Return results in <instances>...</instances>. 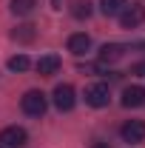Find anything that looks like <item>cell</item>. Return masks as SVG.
I'll return each mask as SVG.
<instances>
[{
    "label": "cell",
    "instance_id": "4fadbf2b",
    "mask_svg": "<svg viewBox=\"0 0 145 148\" xmlns=\"http://www.w3.org/2000/svg\"><path fill=\"white\" fill-rule=\"evenodd\" d=\"M12 37L20 40V43H29V40L34 37V26H17V29L12 32Z\"/></svg>",
    "mask_w": 145,
    "mask_h": 148
},
{
    "label": "cell",
    "instance_id": "ba28073f",
    "mask_svg": "<svg viewBox=\"0 0 145 148\" xmlns=\"http://www.w3.org/2000/svg\"><path fill=\"white\" fill-rule=\"evenodd\" d=\"M68 51L77 54V57L88 54V51H91V37L83 34V32H80V34H71V37H68Z\"/></svg>",
    "mask_w": 145,
    "mask_h": 148
},
{
    "label": "cell",
    "instance_id": "5b68a950",
    "mask_svg": "<svg viewBox=\"0 0 145 148\" xmlns=\"http://www.w3.org/2000/svg\"><path fill=\"white\" fill-rule=\"evenodd\" d=\"M51 100H54V108H57V111H71V108H74V103H77V97H74V88L68 86V83L57 86Z\"/></svg>",
    "mask_w": 145,
    "mask_h": 148
},
{
    "label": "cell",
    "instance_id": "6da1fadb",
    "mask_svg": "<svg viewBox=\"0 0 145 148\" xmlns=\"http://www.w3.org/2000/svg\"><path fill=\"white\" fill-rule=\"evenodd\" d=\"M20 108L26 111L29 117H43V114H46V108H49V100H46V94H43V91L31 88V91L23 94V100H20Z\"/></svg>",
    "mask_w": 145,
    "mask_h": 148
},
{
    "label": "cell",
    "instance_id": "5bb4252c",
    "mask_svg": "<svg viewBox=\"0 0 145 148\" xmlns=\"http://www.w3.org/2000/svg\"><path fill=\"white\" fill-rule=\"evenodd\" d=\"M29 66H31V63H29V57H26V54H17V57L9 60V69H12V71H26Z\"/></svg>",
    "mask_w": 145,
    "mask_h": 148
},
{
    "label": "cell",
    "instance_id": "52a82bcc",
    "mask_svg": "<svg viewBox=\"0 0 145 148\" xmlns=\"http://www.w3.org/2000/svg\"><path fill=\"white\" fill-rule=\"evenodd\" d=\"M122 106L125 108H140V106H145V88L142 86H128L125 91H122Z\"/></svg>",
    "mask_w": 145,
    "mask_h": 148
},
{
    "label": "cell",
    "instance_id": "7a4b0ae2",
    "mask_svg": "<svg viewBox=\"0 0 145 148\" xmlns=\"http://www.w3.org/2000/svg\"><path fill=\"white\" fill-rule=\"evenodd\" d=\"M117 17H120V26H122V29H140V26L145 23V6L142 3H131V6H125Z\"/></svg>",
    "mask_w": 145,
    "mask_h": 148
},
{
    "label": "cell",
    "instance_id": "3957f363",
    "mask_svg": "<svg viewBox=\"0 0 145 148\" xmlns=\"http://www.w3.org/2000/svg\"><path fill=\"white\" fill-rule=\"evenodd\" d=\"M111 100V91L105 83H91L88 88H85V103H88L91 108H105Z\"/></svg>",
    "mask_w": 145,
    "mask_h": 148
},
{
    "label": "cell",
    "instance_id": "277c9868",
    "mask_svg": "<svg viewBox=\"0 0 145 148\" xmlns=\"http://www.w3.org/2000/svg\"><path fill=\"white\" fill-rule=\"evenodd\" d=\"M26 143H29V134L20 125H9V128L0 131V145L3 148H23Z\"/></svg>",
    "mask_w": 145,
    "mask_h": 148
},
{
    "label": "cell",
    "instance_id": "7c38bea8",
    "mask_svg": "<svg viewBox=\"0 0 145 148\" xmlns=\"http://www.w3.org/2000/svg\"><path fill=\"white\" fill-rule=\"evenodd\" d=\"M37 6V0H12V12L17 14V17H26V14H31Z\"/></svg>",
    "mask_w": 145,
    "mask_h": 148
},
{
    "label": "cell",
    "instance_id": "9c48e42d",
    "mask_svg": "<svg viewBox=\"0 0 145 148\" xmlns=\"http://www.w3.org/2000/svg\"><path fill=\"white\" fill-rule=\"evenodd\" d=\"M125 54V46H120V43H105L103 49H100V63H117V60H122Z\"/></svg>",
    "mask_w": 145,
    "mask_h": 148
},
{
    "label": "cell",
    "instance_id": "30bf717a",
    "mask_svg": "<svg viewBox=\"0 0 145 148\" xmlns=\"http://www.w3.org/2000/svg\"><path fill=\"white\" fill-rule=\"evenodd\" d=\"M37 71L43 74V77H51V74L60 71V57L57 54H43L37 60Z\"/></svg>",
    "mask_w": 145,
    "mask_h": 148
},
{
    "label": "cell",
    "instance_id": "2e32d148",
    "mask_svg": "<svg viewBox=\"0 0 145 148\" xmlns=\"http://www.w3.org/2000/svg\"><path fill=\"white\" fill-rule=\"evenodd\" d=\"M0 148H3V145H0Z\"/></svg>",
    "mask_w": 145,
    "mask_h": 148
},
{
    "label": "cell",
    "instance_id": "8992f818",
    "mask_svg": "<svg viewBox=\"0 0 145 148\" xmlns=\"http://www.w3.org/2000/svg\"><path fill=\"white\" fill-rule=\"evenodd\" d=\"M120 134H122L125 143L137 145V143H142V140H145V123H142V120H128L125 125L120 128Z\"/></svg>",
    "mask_w": 145,
    "mask_h": 148
},
{
    "label": "cell",
    "instance_id": "8fae6325",
    "mask_svg": "<svg viewBox=\"0 0 145 148\" xmlns=\"http://www.w3.org/2000/svg\"><path fill=\"white\" fill-rule=\"evenodd\" d=\"M125 6H128V0H100V12L105 17H117Z\"/></svg>",
    "mask_w": 145,
    "mask_h": 148
},
{
    "label": "cell",
    "instance_id": "9a60e30c",
    "mask_svg": "<svg viewBox=\"0 0 145 148\" xmlns=\"http://www.w3.org/2000/svg\"><path fill=\"white\" fill-rule=\"evenodd\" d=\"M134 74H145V63H137L134 66Z\"/></svg>",
    "mask_w": 145,
    "mask_h": 148
}]
</instances>
